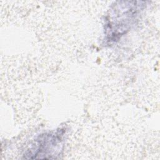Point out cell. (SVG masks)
I'll return each instance as SVG.
<instances>
[{"label":"cell","instance_id":"7a4b0ae2","mask_svg":"<svg viewBox=\"0 0 160 160\" xmlns=\"http://www.w3.org/2000/svg\"><path fill=\"white\" fill-rule=\"evenodd\" d=\"M62 135L59 132H50L41 135L35 141L34 148L31 151V155H34L36 158V156L52 155L49 150H52L54 147H58L62 141Z\"/></svg>","mask_w":160,"mask_h":160},{"label":"cell","instance_id":"6da1fadb","mask_svg":"<svg viewBox=\"0 0 160 160\" xmlns=\"http://www.w3.org/2000/svg\"><path fill=\"white\" fill-rule=\"evenodd\" d=\"M115 4L113 14L109 18L108 31L111 32L110 36H121L128 30L130 26L138 16L143 4L139 1H119Z\"/></svg>","mask_w":160,"mask_h":160}]
</instances>
